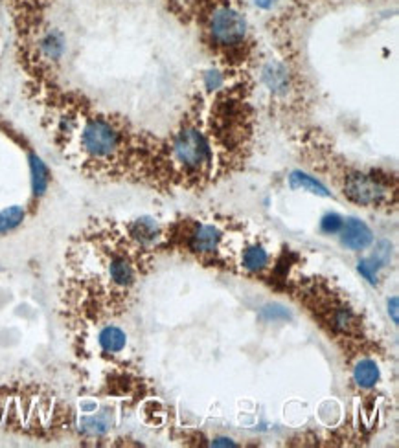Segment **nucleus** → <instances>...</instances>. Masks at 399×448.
I'll return each mask as SVG.
<instances>
[{
    "label": "nucleus",
    "instance_id": "nucleus-1",
    "mask_svg": "<svg viewBox=\"0 0 399 448\" xmlns=\"http://www.w3.org/2000/svg\"><path fill=\"white\" fill-rule=\"evenodd\" d=\"M173 158L186 173H201L214 160L210 142L199 129L184 127L171 142Z\"/></svg>",
    "mask_w": 399,
    "mask_h": 448
},
{
    "label": "nucleus",
    "instance_id": "nucleus-2",
    "mask_svg": "<svg viewBox=\"0 0 399 448\" xmlns=\"http://www.w3.org/2000/svg\"><path fill=\"white\" fill-rule=\"evenodd\" d=\"M80 144L81 149L94 160H109L118 153L122 133L105 118H91L81 129Z\"/></svg>",
    "mask_w": 399,
    "mask_h": 448
},
{
    "label": "nucleus",
    "instance_id": "nucleus-3",
    "mask_svg": "<svg viewBox=\"0 0 399 448\" xmlns=\"http://www.w3.org/2000/svg\"><path fill=\"white\" fill-rule=\"evenodd\" d=\"M212 41L219 46H238L247 35V21L232 6H216L208 19Z\"/></svg>",
    "mask_w": 399,
    "mask_h": 448
},
{
    "label": "nucleus",
    "instance_id": "nucleus-4",
    "mask_svg": "<svg viewBox=\"0 0 399 448\" xmlns=\"http://www.w3.org/2000/svg\"><path fill=\"white\" fill-rule=\"evenodd\" d=\"M389 192L390 189L383 182L364 173H351L344 182V193L348 198L361 206H375L384 203Z\"/></svg>",
    "mask_w": 399,
    "mask_h": 448
},
{
    "label": "nucleus",
    "instance_id": "nucleus-5",
    "mask_svg": "<svg viewBox=\"0 0 399 448\" xmlns=\"http://www.w3.org/2000/svg\"><path fill=\"white\" fill-rule=\"evenodd\" d=\"M372 230L359 219H348L342 224V243L351 250H362L372 245Z\"/></svg>",
    "mask_w": 399,
    "mask_h": 448
},
{
    "label": "nucleus",
    "instance_id": "nucleus-6",
    "mask_svg": "<svg viewBox=\"0 0 399 448\" xmlns=\"http://www.w3.org/2000/svg\"><path fill=\"white\" fill-rule=\"evenodd\" d=\"M221 239L223 234L217 226H214V224H203L192 235V250L199 252V254H212V252L217 250Z\"/></svg>",
    "mask_w": 399,
    "mask_h": 448
},
{
    "label": "nucleus",
    "instance_id": "nucleus-7",
    "mask_svg": "<svg viewBox=\"0 0 399 448\" xmlns=\"http://www.w3.org/2000/svg\"><path fill=\"white\" fill-rule=\"evenodd\" d=\"M131 235L136 243L140 245H151L155 243L158 235H160V228L158 224L151 219V217H142V219H136L135 223L131 224Z\"/></svg>",
    "mask_w": 399,
    "mask_h": 448
},
{
    "label": "nucleus",
    "instance_id": "nucleus-8",
    "mask_svg": "<svg viewBox=\"0 0 399 448\" xmlns=\"http://www.w3.org/2000/svg\"><path fill=\"white\" fill-rule=\"evenodd\" d=\"M109 276L118 287H129L135 283V268L125 257H114L109 265Z\"/></svg>",
    "mask_w": 399,
    "mask_h": 448
},
{
    "label": "nucleus",
    "instance_id": "nucleus-9",
    "mask_svg": "<svg viewBox=\"0 0 399 448\" xmlns=\"http://www.w3.org/2000/svg\"><path fill=\"white\" fill-rule=\"evenodd\" d=\"M30 171H32V189L35 197H41L48 189L50 173L48 167L37 155L30 156Z\"/></svg>",
    "mask_w": 399,
    "mask_h": 448
},
{
    "label": "nucleus",
    "instance_id": "nucleus-10",
    "mask_svg": "<svg viewBox=\"0 0 399 448\" xmlns=\"http://www.w3.org/2000/svg\"><path fill=\"white\" fill-rule=\"evenodd\" d=\"M353 379H355V382L361 388H372V386H375L379 380L378 364L370 360V358H364L361 362H357V366L353 368Z\"/></svg>",
    "mask_w": 399,
    "mask_h": 448
},
{
    "label": "nucleus",
    "instance_id": "nucleus-11",
    "mask_svg": "<svg viewBox=\"0 0 399 448\" xmlns=\"http://www.w3.org/2000/svg\"><path fill=\"white\" fill-rule=\"evenodd\" d=\"M98 342H100V346H102L103 351L120 353L125 347V344H127V336H125V333L122 331L120 327L109 326L100 333Z\"/></svg>",
    "mask_w": 399,
    "mask_h": 448
},
{
    "label": "nucleus",
    "instance_id": "nucleus-12",
    "mask_svg": "<svg viewBox=\"0 0 399 448\" xmlns=\"http://www.w3.org/2000/svg\"><path fill=\"white\" fill-rule=\"evenodd\" d=\"M289 186L293 189H306V192H311L315 195H320V197H329L326 186H322L317 178L306 175L302 171H293L291 176H289Z\"/></svg>",
    "mask_w": 399,
    "mask_h": 448
},
{
    "label": "nucleus",
    "instance_id": "nucleus-13",
    "mask_svg": "<svg viewBox=\"0 0 399 448\" xmlns=\"http://www.w3.org/2000/svg\"><path fill=\"white\" fill-rule=\"evenodd\" d=\"M263 83L270 91L280 94L287 91V72L280 63H269L263 68Z\"/></svg>",
    "mask_w": 399,
    "mask_h": 448
},
{
    "label": "nucleus",
    "instance_id": "nucleus-14",
    "mask_svg": "<svg viewBox=\"0 0 399 448\" xmlns=\"http://www.w3.org/2000/svg\"><path fill=\"white\" fill-rule=\"evenodd\" d=\"M269 263V254L263 246H248L243 254V267L250 272H259L263 270Z\"/></svg>",
    "mask_w": 399,
    "mask_h": 448
},
{
    "label": "nucleus",
    "instance_id": "nucleus-15",
    "mask_svg": "<svg viewBox=\"0 0 399 448\" xmlns=\"http://www.w3.org/2000/svg\"><path fill=\"white\" fill-rule=\"evenodd\" d=\"M80 428L86 436H103L111 428V417L107 413L83 417L80 421Z\"/></svg>",
    "mask_w": 399,
    "mask_h": 448
},
{
    "label": "nucleus",
    "instance_id": "nucleus-16",
    "mask_svg": "<svg viewBox=\"0 0 399 448\" xmlns=\"http://www.w3.org/2000/svg\"><path fill=\"white\" fill-rule=\"evenodd\" d=\"M24 221V209L21 206H10V208L0 209V234H8L17 226H21Z\"/></svg>",
    "mask_w": 399,
    "mask_h": 448
},
{
    "label": "nucleus",
    "instance_id": "nucleus-17",
    "mask_svg": "<svg viewBox=\"0 0 399 448\" xmlns=\"http://www.w3.org/2000/svg\"><path fill=\"white\" fill-rule=\"evenodd\" d=\"M331 326H333L335 331L339 333H350L351 329H355L357 318L353 315V310L348 309V307L335 309L333 316H331Z\"/></svg>",
    "mask_w": 399,
    "mask_h": 448
},
{
    "label": "nucleus",
    "instance_id": "nucleus-18",
    "mask_svg": "<svg viewBox=\"0 0 399 448\" xmlns=\"http://www.w3.org/2000/svg\"><path fill=\"white\" fill-rule=\"evenodd\" d=\"M261 318L267 321H286L291 320V312L280 304H269L261 309Z\"/></svg>",
    "mask_w": 399,
    "mask_h": 448
},
{
    "label": "nucleus",
    "instance_id": "nucleus-19",
    "mask_svg": "<svg viewBox=\"0 0 399 448\" xmlns=\"http://www.w3.org/2000/svg\"><path fill=\"white\" fill-rule=\"evenodd\" d=\"M43 52L50 59H57L63 54V39L57 33H50L48 37L43 41Z\"/></svg>",
    "mask_w": 399,
    "mask_h": 448
},
{
    "label": "nucleus",
    "instance_id": "nucleus-20",
    "mask_svg": "<svg viewBox=\"0 0 399 448\" xmlns=\"http://www.w3.org/2000/svg\"><path fill=\"white\" fill-rule=\"evenodd\" d=\"M342 224H344V219L339 214H328L320 221V230L324 234H337L342 230Z\"/></svg>",
    "mask_w": 399,
    "mask_h": 448
},
{
    "label": "nucleus",
    "instance_id": "nucleus-21",
    "mask_svg": "<svg viewBox=\"0 0 399 448\" xmlns=\"http://www.w3.org/2000/svg\"><path fill=\"white\" fill-rule=\"evenodd\" d=\"M381 268L378 261H373V259H364V261L359 263V272L368 279V281L375 285L378 283V270Z\"/></svg>",
    "mask_w": 399,
    "mask_h": 448
},
{
    "label": "nucleus",
    "instance_id": "nucleus-22",
    "mask_svg": "<svg viewBox=\"0 0 399 448\" xmlns=\"http://www.w3.org/2000/svg\"><path fill=\"white\" fill-rule=\"evenodd\" d=\"M223 77L217 72H208L206 74V86L208 88H217V86H221Z\"/></svg>",
    "mask_w": 399,
    "mask_h": 448
},
{
    "label": "nucleus",
    "instance_id": "nucleus-23",
    "mask_svg": "<svg viewBox=\"0 0 399 448\" xmlns=\"http://www.w3.org/2000/svg\"><path fill=\"white\" fill-rule=\"evenodd\" d=\"M389 315H392L394 324H398V296H394L392 299H389Z\"/></svg>",
    "mask_w": 399,
    "mask_h": 448
},
{
    "label": "nucleus",
    "instance_id": "nucleus-24",
    "mask_svg": "<svg viewBox=\"0 0 399 448\" xmlns=\"http://www.w3.org/2000/svg\"><path fill=\"white\" fill-rule=\"evenodd\" d=\"M212 447H236V443H234L232 439L219 438V439H214V441H212Z\"/></svg>",
    "mask_w": 399,
    "mask_h": 448
},
{
    "label": "nucleus",
    "instance_id": "nucleus-25",
    "mask_svg": "<svg viewBox=\"0 0 399 448\" xmlns=\"http://www.w3.org/2000/svg\"><path fill=\"white\" fill-rule=\"evenodd\" d=\"M276 0H256V6H259L261 10H270L275 6Z\"/></svg>",
    "mask_w": 399,
    "mask_h": 448
},
{
    "label": "nucleus",
    "instance_id": "nucleus-26",
    "mask_svg": "<svg viewBox=\"0 0 399 448\" xmlns=\"http://www.w3.org/2000/svg\"><path fill=\"white\" fill-rule=\"evenodd\" d=\"M81 408H83V411H94L96 410V404L94 402H85Z\"/></svg>",
    "mask_w": 399,
    "mask_h": 448
}]
</instances>
